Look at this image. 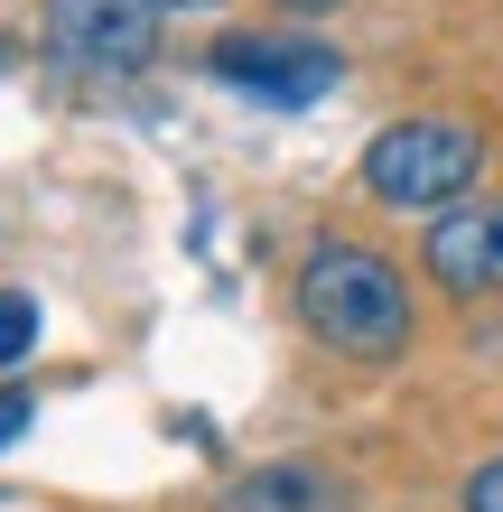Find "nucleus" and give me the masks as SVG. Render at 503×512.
Returning <instances> with one entry per match:
<instances>
[{
    "label": "nucleus",
    "mask_w": 503,
    "mask_h": 512,
    "mask_svg": "<svg viewBox=\"0 0 503 512\" xmlns=\"http://www.w3.org/2000/svg\"><path fill=\"white\" fill-rule=\"evenodd\" d=\"M429 280L448 298H485L503 289V205H448V215H429Z\"/></svg>",
    "instance_id": "5"
},
{
    "label": "nucleus",
    "mask_w": 503,
    "mask_h": 512,
    "mask_svg": "<svg viewBox=\"0 0 503 512\" xmlns=\"http://www.w3.org/2000/svg\"><path fill=\"white\" fill-rule=\"evenodd\" d=\"M299 326L327 354H345V364H392L410 345V326H420V308H410V280L382 252L317 243L308 270H299Z\"/></svg>",
    "instance_id": "1"
},
{
    "label": "nucleus",
    "mask_w": 503,
    "mask_h": 512,
    "mask_svg": "<svg viewBox=\"0 0 503 512\" xmlns=\"http://www.w3.org/2000/svg\"><path fill=\"white\" fill-rule=\"evenodd\" d=\"M28 419H38V401H28V391L10 382V391H0V447H10V438H28Z\"/></svg>",
    "instance_id": "9"
},
{
    "label": "nucleus",
    "mask_w": 503,
    "mask_h": 512,
    "mask_svg": "<svg viewBox=\"0 0 503 512\" xmlns=\"http://www.w3.org/2000/svg\"><path fill=\"white\" fill-rule=\"evenodd\" d=\"M28 345H38V298H28V289H0V373L28 364Z\"/></svg>",
    "instance_id": "7"
},
{
    "label": "nucleus",
    "mask_w": 503,
    "mask_h": 512,
    "mask_svg": "<svg viewBox=\"0 0 503 512\" xmlns=\"http://www.w3.org/2000/svg\"><path fill=\"white\" fill-rule=\"evenodd\" d=\"M271 10H289V19H327L336 0H271Z\"/></svg>",
    "instance_id": "10"
},
{
    "label": "nucleus",
    "mask_w": 503,
    "mask_h": 512,
    "mask_svg": "<svg viewBox=\"0 0 503 512\" xmlns=\"http://www.w3.org/2000/svg\"><path fill=\"white\" fill-rule=\"evenodd\" d=\"M205 75L233 84V94H252V103L299 112V103H317V94L345 75V56H336L327 38H289V28H233V38H215Z\"/></svg>",
    "instance_id": "4"
},
{
    "label": "nucleus",
    "mask_w": 503,
    "mask_h": 512,
    "mask_svg": "<svg viewBox=\"0 0 503 512\" xmlns=\"http://www.w3.org/2000/svg\"><path fill=\"white\" fill-rule=\"evenodd\" d=\"M466 512H503V457H485L466 475Z\"/></svg>",
    "instance_id": "8"
},
{
    "label": "nucleus",
    "mask_w": 503,
    "mask_h": 512,
    "mask_svg": "<svg viewBox=\"0 0 503 512\" xmlns=\"http://www.w3.org/2000/svg\"><path fill=\"white\" fill-rule=\"evenodd\" d=\"M485 177V131L457 122V112H410V122H382L364 149V187L401 215H448L466 205V187Z\"/></svg>",
    "instance_id": "2"
},
{
    "label": "nucleus",
    "mask_w": 503,
    "mask_h": 512,
    "mask_svg": "<svg viewBox=\"0 0 503 512\" xmlns=\"http://www.w3.org/2000/svg\"><path fill=\"white\" fill-rule=\"evenodd\" d=\"M150 10H159V19H168V10H215V0H150Z\"/></svg>",
    "instance_id": "11"
},
{
    "label": "nucleus",
    "mask_w": 503,
    "mask_h": 512,
    "mask_svg": "<svg viewBox=\"0 0 503 512\" xmlns=\"http://www.w3.org/2000/svg\"><path fill=\"white\" fill-rule=\"evenodd\" d=\"M215 512H354V494L336 485L327 466L280 457V466H261V475H233Z\"/></svg>",
    "instance_id": "6"
},
{
    "label": "nucleus",
    "mask_w": 503,
    "mask_h": 512,
    "mask_svg": "<svg viewBox=\"0 0 503 512\" xmlns=\"http://www.w3.org/2000/svg\"><path fill=\"white\" fill-rule=\"evenodd\" d=\"M38 38H47V56L66 75L122 84V75H140L159 56V10H150V0H47Z\"/></svg>",
    "instance_id": "3"
}]
</instances>
